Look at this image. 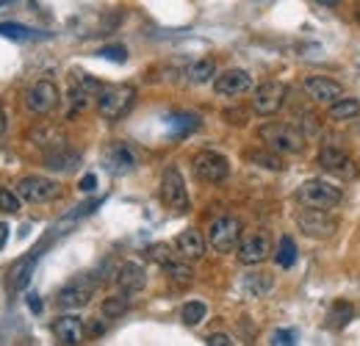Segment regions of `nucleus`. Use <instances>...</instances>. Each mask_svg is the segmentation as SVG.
Here are the masks:
<instances>
[{
    "label": "nucleus",
    "instance_id": "1",
    "mask_svg": "<svg viewBox=\"0 0 360 346\" xmlns=\"http://www.w3.org/2000/svg\"><path fill=\"white\" fill-rule=\"evenodd\" d=\"M258 139L274 150V153H288V155H297L305 150V136L294 125L288 122H266L258 128Z\"/></svg>",
    "mask_w": 360,
    "mask_h": 346
},
{
    "label": "nucleus",
    "instance_id": "2",
    "mask_svg": "<svg viewBox=\"0 0 360 346\" xmlns=\"http://www.w3.org/2000/svg\"><path fill=\"white\" fill-rule=\"evenodd\" d=\"M136 105V89L128 84H120V86H103L97 94V111L103 120H122L131 114V108Z\"/></svg>",
    "mask_w": 360,
    "mask_h": 346
},
{
    "label": "nucleus",
    "instance_id": "3",
    "mask_svg": "<svg viewBox=\"0 0 360 346\" xmlns=\"http://www.w3.org/2000/svg\"><path fill=\"white\" fill-rule=\"evenodd\" d=\"M344 200V191L327 180H305L297 188V203L302 208H316V211H330Z\"/></svg>",
    "mask_w": 360,
    "mask_h": 346
},
{
    "label": "nucleus",
    "instance_id": "4",
    "mask_svg": "<svg viewBox=\"0 0 360 346\" xmlns=\"http://www.w3.org/2000/svg\"><path fill=\"white\" fill-rule=\"evenodd\" d=\"M100 277L97 274H78V277H72L61 291H58V297H56V302L61 310H81V307H86L91 302V297L97 294V288H100Z\"/></svg>",
    "mask_w": 360,
    "mask_h": 346
},
{
    "label": "nucleus",
    "instance_id": "5",
    "mask_svg": "<svg viewBox=\"0 0 360 346\" xmlns=\"http://www.w3.org/2000/svg\"><path fill=\"white\" fill-rule=\"evenodd\" d=\"M241 236H244V224H241V219L230 217V214L214 219L211 227H208V244H211L217 252H233V250L238 247Z\"/></svg>",
    "mask_w": 360,
    "mask_h": 346
},
{
    "label": "nucleus",
    "instance_id": "6",
    "mask_svg": "<svg viewBox=\"0 0 360 346\" xmlns=\"http://www.w3.org/2000/svg\"><path fill=\"white\" fill-rule=\"evenodd\" d=\"M150 258L155 260L178 286H188L191 280H194V269L188 266V260L183 258L180 252H172L167 244H155V247H150Z\"/></svg>",
    "mask_w": 360,
    "mask_h": 346
},
{
    "label": "nucleus",
    "instance_id": "7",
    "mask_svg": "<svg viewBox=\"0 0 360 346\" xmlns=\"http://www.w3.org/2000/svg\"><path fill=\"white\" fill-rule=\"evenodd\" d=\"M191 169L202 183H222L230 174V164H227L225 155H219L214 150H202L191 158Z\"/></svg>",
    "mask_w": 360,
    "mask_h": 346
},
{
    "label": "nucleus",
    "instance_id": "8",
    "mask_svg": "<svg viewBox=\"0 0 360 346\" xmlns=\"http://www.w3.org/2000/svg\"><path fill=\"white\" fill-rule=\"evenodd\" d=\"M236 252H238V260H241L244 266H258V263H264V260L271 255L269 233H264V230H252V233L241 236Z\"/></svg>",
    "mask_w": 360,
    "mask_h": 346
},
{
    "label": "nucleus",
    "instance_id": "9",
    "mask_svg": "<svg viewBox=\"0 0 360 346\" xmlns=\"http://www.w3.org/2000/svg\"><path fill=\"white\" fill-rule=\"evenodd\" d=\"M161 200L172 211H188V191L178 167H167L161 174Z\"/></svg>",
    "mask_w": 360,
    "mask_h": 346
},
{
    "label": "nucleus",
    "instance_id": "10",
    "mask_svg": "<svg viewBox=\"0 0 360 346\" xmlns=\"http://www.w3.org/2000/svg\"><path fill=\"white\" fill-rule=\"evenodd\" d=\"M17 194L25 200V203H50L61 194V186L50 177L42 174H25L20 183H17Z\"/></svg>",
    "mask_w": 360,
    "mask_h": 346
},
{
    "label": "nucleus",
    "instance_id": "11",
    "mask_svg": "<svg viewBox=\"0 0 360 346\" xmlns=\"http://www.w3.org/2000/svg\"><path fill=\"white\" fill-rule=\"evenodd\" d=\"M285 94H288V86L280 84V81H266V84H261V86L252 91V108H255V114H261V117H274V114L283 108Z\"/></svg>",
    "mask_w": 360,
    "mask_h": 346
},
{
    "label": "nucleus",
    "instance_id": "12",
    "mask_svg": "<svg viewBox=\"0 0 360 346\" xmlns=\"http://www.w3.org/2000/svg\"><path fill=\"white\" fill-rule=\"evenodd\" d=\"M56 105H58V89L53 81H37L34 86L25 91V108L31 111V114H39V117H47V114H53L56 111Z\"/></svg>",
    "mask_w": 360,
    "mask_h": 346
},
{
    "label": "nucleus",
    "instance_id": "13",
    "mask_svg": "<svg viewBox=\"0 0 360 346\" xmlns=\"http://www.w3.org/2000/svg\"><path fill=\"white\" fill-rule=\"evenodd\" d=\"M297 224L311 238H330L338 230V219L330 217V211H316V208H305L297 217Z\"/></svg>",
    "mask_w": 360,
    "mask_h": 346
},
{
    "label": "nucleus",
    "instance_id": "14",
    "mask_svg": "<svg viewBox=\"0 0 360 346\" xmlns=\"http://www.w3.org/2000/svg\"><path fill=\"white\" fill-rule=\"evenodd\" d=\"M302 89H305V94H308L314 103H324V105H330V103H335L338 97H344V86H341L338 81L327 78V75H311V78H305V81H302Z\"/></svg>",
    "mask_w": 360,
    "mask_h": 346
},
{
    "label": "nucleus",
    "instance_id": "15",
    "mask_svg": "<svg viewBox=\"0 0 360 346\" xmlns=\"http://www.w3.org/2000/svg\"><path fill=\"white\" fill-rule=\"evenodd\" d=\"M147 286V271L141 263L136 260H125L120 269H117V288L125 294V297H136L141 294Z\"/></svg>",
    "mask_w": 360,
    "mask_h": 346
},
{
    "label": "nucleus",
    "instance_id": "16",
    "mask_svg": "<svg viewBox=\"0 0 360 346\" xmlns=\"http://www.w3.org/2000/svg\"><path fill=\"white\" fill-rule=\"evenodd\" d=\"M319 167L324 172L335 174V177H355V167H352V158L338 150V147H321L319 153Z\"/></svg>",
    "mask_w": 360,
    "mask_h": 346
},
{
    "label": "nucleus",
    "instance_id": "17",
    "mask_svg": "<svg viewBox=\"0 0 360 346\" xmlns=\"http://www.w3.org/2000/svg\"><path fill=\"white\" fill-rule=\"evenodd\" d=\"M45 167L53 172H75L81 167V155L75 150H70L64 141H58L45 150Z\"/></svg>",
    "mask_w": 360,
    "mask_h": 346
},
{
    "label": "nucleus",
    "instance_id": "18",
    "mask_svg": "<svg viewBox=\"0 0 360 346\" xmlns=\"http://www.w3.org/2000/svg\"><path fill=\"white\" fill-rule=\"evenodd\" d=\"M53 335H56L61 344L75 346L84 341V335H86V324H84V319L67 313V316H58V319L53 321Z\"/></svg>",
    "mask_w": 360,
    "mask_h": 346
},
{
    "label": "nucleus",
    "instance_id": "19",
    "mask_svg": "<svg viewBox=\"0 0 360 346\" xmlns=\"http://www.w3.org/2000/svg\"><path fill=\"white\" fill-rule=\"evenodd\" d=\"M34 266H37V255H25V258L14 260L11 269L6 271V288L11 294H20L28 288L31 283V274H34Z\"/></svg>",
    "mask_w": 360,
    "mask_h": 346
},
{
    "label": "nucleus",
    "instance_id": "20",
    "mask_svg": "<svg viewBox=\"0 0 360 346\" xmlns=\"http://www.w3.org/2000/svg\"><path fill=\"white\" fill-rule=\"evenodd\" d=\"M250 89H252V78L244 70H227L222 75H217V81H214V91L222 97H236Z\"/></svg>",
    "mask_w": 360,
    "mask_h": 346
},
{
    "label": "nucleus",
    "instance_id": "21",
    "mask_svg": "<svg viewBox=\"0 0 360 346\" xmlns=\"http://www.w3.org/2000/svg\"><path fill=\"white\" fill-rule=\"evenodd\" d=\"M105 164H108V169L114 174H125L131 172V169H136V153L128 144L117 141V144H111L105 150Z\"/></svg>",
    "mask_w": 360,
    "mask_h": 346
},
{
    "label": "nucleus",
    "instance_id": "22",
    "mask_svg": "<svg viewBox=\"0 0 360 346\" xmlns=\"http://www.w3.org/2000/svg\"><path fill=\"white\" fill-rule=\"evenodd\" d=\"M175 250L186 260H200L205 255V238L200 230H183L175 238Z\"/></svg>",
    "mask_w": 360,
    "mask_h": 346
},
{
    "label": "nucleus",
    "instance_id": "23",
    "mask_svg": "<svg viewBox=\"0 0 360 346\" xmlns=\"http://www.w3.org/2000/svg\"><path fill=\"white\" fill-rule=\"evenodd\" d=\"M327 114H330V120H335V122L355 120V117L360 114V103L355 100V97H338L335 103H330Z\"/></svg>",
    "mask_w": 360,
    "mask_h": 346
},
{
    "label": "nucleus",
    "instance_id": "24",
    "mask_svg": "<svg viewBox=\"0 0 360 346\" xmlns=\"http://www.w3.org/2000/svg\"><path fill=\"white\" fill-rule=\"evenodd\" d=\"M244 158L250 161V164H255V167H264V169H271V172H280L283 169V158H280V153H274V150H247L244 153Z\"/></svg>",
    "mask_w": 360,
    "mask_h": 346
},
{
    "label": "nucleus",
    "instance_id": "25",
    "mask_svg": "<svg viewBox=\"0 0 360 346\" xmlns=\"http://www.w3.org/2000/svg\"><path fill=\"white\" fill-rule=\"evenodd\" d=\"M214 75H217V61L214 58H200L186 70V78L191 84H208V81H214Z\"/></svg>",
    "mask_w": 360,
    "mask_h": 346
},
{
    "label": "nucleus",
    "instance_id": "26",
    "mask_svg": "<svg viewBox=\"0 0 360 346\" xmlns=\"http://www.w3.org/2000/svg\"><path fill=\"white\" fill-rule=\"evenodd\" d=\"M271 288H274V277L266 271H255V274H247L244 280V291L250 297H266Z\"/></svg>",
    "mask_w": 360,
    "mask_h": 346
},
{
    "label": "nucleus",
    "instance_id": "27",
    "mask_svg": "<svg viewBox=\"0 0 360 346\" xmlns=\"http://www.w3.org/2000/svg\"><path fill=\"white\" fill-rule=\"evenodd\" d=\"M355 316V307L352 302H347V300H335L333 307H330V313H327V324L333 327V330H341V327H347L349 324V319Z\"/></svg>",
    "mask_w": 360,
    "mask_h": 346
},
{
    "label": "nucleus",
    "instance_id": "28",
    "mask_svg": "<svg viewBox=\"0 0 360 346\" xmlns=\"http://www.w3.org/2000/svg\"><path fill=\"white\" fill-rule=\"evenodd\" d=\"M274 260H277L280 269H291V266L297 263V244H294L291 236H283V238H280V244H277V250H274Z\"/></svg>",
    "mask_w": 360,
    "mask_h": 346
},
{
    "label": "nucleus",
    "instance_id": "29",
    "mask_svg": "<svg viewBox=\"0 0 360 346\" xmlns=\"http://www.w3.org/2000/svg\"><path fill=\"white\" fill-rule=\"evenodd\" d=\"M128 300H131V297H125L122 291H120L117 297H108V300H103V307H100V313H103V319H108V321H114V319H120V316H125V313H128Z\"/></svg>",
    "mask_w": 360,
    "mask_h": 346
},
{
    "label": "nucleus",
    "instance_id": "30",
    "mask_svg": "<svg viewBox=\"0 0 360 346\" xmlns=\"http://www.w3.org/2000/svg\"><path fill=\"white\" fill-rule=\"evenodd\" d=\"M205 316H208V307H205V302H200V300L186 302L183 305V310H180V319H183L186 327H197V324H202Z\"/></svg>",
    "mask_w": 360,
    "mask_h": 346
},
{
    "label": "nucleus",
    "instance_id": "31",
    "mask_svg": "<svg viewBox=\"0 0 360 346\" xmlns=\"http://www.w3.org/2000/svg\"><path fill=\"white\" fill-rule=\"evenodd\" d=\"M0 37H8V39H17V42H25V39H34V31L25 28V25H17V23H0Z\"/></svg>",
    "mask_w": 360,
    "mask_h": 346
},
{
    "label": "nucleus",
    "instance_id": "32",
    "mask_svg": "<svg viewBox=\"0 0 360 346\" xmlns=\"http://www.w3.org/2000/svg\"><path fill=\"white\" fill-rule=\"evenodd\" d=\"M169 125L183 136V133H191V130L200 128V117H197V114H175V117L169 120Z\"/></svg>",
    "mask_w": 360,
    "mask_h": 346
},
{
    "label": "nucleus",
    "instance_id": "33",
    "mask_svg": "<svg viewBox=\"0 0 360 346\" xmlns=\"http://www.w3.org/2000/svg\"><path fill=\"white\" fill-rule=\"evenodd\" d=\"M20 205H22V197H20L17 191L0 188V211H3V214H17Z\"/></svg>",
    "mask_w": 360,
    "mask_h": 346
},
{
    "label": "nucleus",
    "instance_id": "34",
    "mask_svg": "<svg viewBox=\"0 0 360 346\" xmlns=\"http://www.w3.org/2000/svg\"><path fill=\"white\" fill-rule=\"evenodd\" d=\"M100 56L114 61V64H125L128 61V50L122 44H108V47H100Z\"/></svg>",
    "mask_w": 360,
    "mask_h": 346
},
{
    "label": "nucleus",
    "instance_id": "35",
    "mask_svg": "<svg viewBox=\"0 0 360 346\" xmlns=\"http://www.w3.org/2000/svg\"><path fill=\"white\" fill-rule=\"evenodd\" d=\"M271 344L274 346H291L294 344V333H291V330H277V333H271Z\"/></svg>",
    "mask_w": 360,
    "mask_h": 346
},
{
    "label": "nucleus",
    "instance_id": "36",
    "mask_svg": "<svg viewBox=\"0 0 360 346\" xmlns=\"http://www.w3.org/2000/svg\"><path fill=\"white\" fill-rule=\"evenodd\" d=\"M205 344L208 346H230L233 344V338H230L227 333H211V335L205 338Z\"/></svg>",
    "mask_w": 360,
    "mask_h": 346
},
{
    "label": "nucleus",
    "instance_id": "37",
    "mask_svg": "<svg viewBox=\"0 0 360 346\" xmlns=\"http://www.w3.org/2000/svg\"><path fill=\"white\" fill-rule=\"evenodd\" d=\"M78 188H81V191H86V194H89V191H94V188H97V174H84V177H81V183H78Z\"/></svg>",
    "mask_w": 360,
    "mask_h": 346
},
{
    "label": "nucleus",
    "instance_id": "38",
    "mask_svg": "<svg viewBox=\"0 0 360 346\" xmlns=\"http://www.w3.org/2000/svg\"><path fill=\"white\" fill-rule=\"evenodd\" d=\"M105 330H108V324H105L103 319H94V321L89 324V335H94V338H97V335H103Z\"/></svg>",
    "mask_w": 360,
    "mask_h": 346
},
{
    "label": "nucleus",
    "instance_id": "39",
    "mask_svg": "<svg viewBox=\"0 0 360 346\" xmlns=\"http://www.w3.org/2000/svg\"><path fill=\"white\" fill-rule=\"evenodd\" d=\"M6 241H8V224H6V222H0V250L6 247Z\"/></svg>",
    "mask_w": 360,
    "mask_h": 346
},
{
    "label": "nucleus",
    "instance_id": "40",
    "mask_svg": "<svg viewBox=\"0 0 360 346\" xmlns=\"http://www.w3.org/2000/svg\"><path fill=\"white\" fill-rule=\"evenodd\" d=\"M28 307H31L34 313H39V310H42V302H39V297H34V294H31V297H28Z\"/></svg>",
    "mask_w": 360,
    "mask_h": 346
},
{
    "label": "nucleus",
    "instance_id": "41",
    "mask_svg": "<svg viewBox=\"0 0 360 346\" xmlns=\"http://www.w3.org/2000/svg\"><path fill=\"white\" fill-rule=\"evenodd\" d=\"M3 128H6V120H3V111H0V136H3Z\"/></svg>",
    "mask_w": 360,
    "mask_h": 346
},
{
    "label": "nucleus",
    "instance_id": "42",
    "mask_svg": "<svg viewBox=\"0 0 360 346\" xmlns=\"http://www.w3.org/2000/svg\"><path fill=\"white\" fill-rule=\"evenodd\" d=\"M319 3H324V6H335L338 0H319Z\"/></svg>",
    "mask_w": 360,
    "mask_h": 346
},
{
    "label": "nucleus",
    "instance_id": "43",
    "mask_svg": "<svg viewBox=\"0 0 360 346\" xmlns=\"http://www.w3.org/2000/svg\"><path fill=\"white\" fill-rule=\"evenodd\" d=\"M355 17H358V23H360V3H358V8H355Z\"/></svg>",
    "mask_w": 360,
    "mask_h": 346
}]
</instances>
